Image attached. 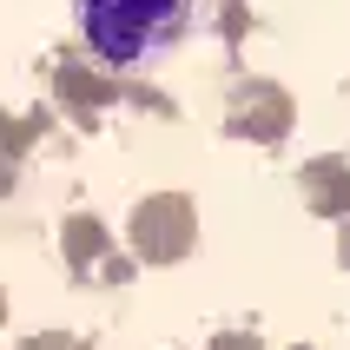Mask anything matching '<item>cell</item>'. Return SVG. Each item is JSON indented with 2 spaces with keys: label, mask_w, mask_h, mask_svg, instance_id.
Returning a JSON list of instances; mask_svg holds the SVG:
<instances>
[{
  "label": "cell",
  "mask_w": 350,
  "mask_h": 350,
  "mask_svg": "<svg viewBox=\"0 0 350 350\" xmlns=\"http://www.w3.org/2000/svg\"><path fill=\"white\" fill-rule=\"evenodd\" d=\"M73 27L99 66L133 73L172 53L192 27V0H73Z\"/></svg>",
  "instance_id": "cell-1"
}]
</instances>
